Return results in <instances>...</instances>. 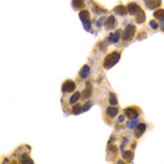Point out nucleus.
<instances>
[{
	"label": "nucleus",
	"instance_id": "obj_19",
	"mask_svg": "<svg viewBox=\"0 0 164 164\" xmlns=\"http://www.w3.org/2000/svg\"><path fill=\"white\" fill-rule=\"evenodd\" d=\"M83 112V105H80V104H73V108H72V114H80Z\"/></svg>",
	"mask_w": 164,
	"mask_h": 164
},
{
	"label": "nucleus",
	"instance_id": "obj_5",
	"mask_svg": "<svg viewBox=\"0 0 164 164\" xmlns=\"http://www.w3.org/2000/svg\"><path fill=\"white\" fill-rule=\"evenodd\" d=\"M62 91L63 93H74L76 91V83L73 80H66L62 84Z\"/></svg>",
	"mask_w": 164,
	"mask_h": 164
},
{
	"label": "nucleus",
	"instance_id": "obj_6",
	"mask_svg": "<svg viewBox=\"0 0 164 164\" xmlns=\"http://www.w3.org/2000/svg\"><path fill=\"white\" fill-rule=\"evenodd\" d=\"M116 24H118V21H116V18L114 17V15H109V17H107L105 20H104V27L108 31L114 30V28L116 27Z\"/></svg>",
	"mask_w": 164,
	"mask_h": 164
},
{
	"label": "nucleus",
	"instance_id": "obj_18",
	"mask_svg": "<svg viewBox=\"0 0 164 164\" xmlns=\"http://www.w3.org/2000/svg\"><path fill=\"white\" fill-rule=\"evenodd\" d=\"M153 17H154L156 20H164V10L157 9L154 13H153Z\"/></svg>",
	"mask_w": 164,
	"mask_h": 164
},
{
	"label": "nucleus",
	"instance_id": "obj_8",
	"mask_svg": "<svg viewBox=\"0 0 164 164\" xmlns=\"http://www.w3.org/2000/svg\"><path fill=\"white\" fill-rule=\"evenodd\" d=\"M126 7H128V13H129V14H133V15H136L137 13L142 10L139 4L135 3V2H131L129 4H126Z\"/></svg>",
	"mask_w": 164,
	"mask_h": 164
},
{
	"label": "nucleus",
	"instance_id": "obj_2",
	"mask_svg": "<svg viewBox=\"0 0 164 164\" xmlns=\"http://www.w3.org/2000/svg\"><path fill=\"white\" fill-rule=\"evenodd\" d=\"M136 34V27L133 24H129L125 27L124 32H122V41L124 42H128V41H131L133 38V35Z\"/></svg>",
	"mask_w": 164,
	"mask_h": 164
},
{
	"label": "nucleus",
	"instance_id": "obj_12",
	"mask_svg": "<svg viewBox=\"0 0 164 164\" xmlns=\"http://www.w3.org/2000/svg\"><path fill=\"white\" fill-rule=\"evenodd\" d=\"M114 11H115V14L126 15V14H128V7L124 6V4H118V6L114 7Z\"/></svg>",
	"mask_w": 164,
	"mask_h": 164
},
{
	"label": "nucleus",
	"instance_id": "obj_20",
	"mask_svg": "<svg viewBox=\"0 0 164 164\" xmlns=\"http://www.w3.org/2000/svg\"><path fill=\"white\" fill-rule=\"evenodd\" d=\"M122 157L125 158V161H128V163H129V161H132V160H133V152H131V150H128V152H125L124 154H122Z\"/></svg>",
	"mask_w": 164,
	"mask_h": 164
},
{
	"label": "nucleus",
	"instance_id": "obj_3",
	"mask_svg": "<svg viewBox=\"0 0 164 164\" xmlns=\"http://www.w3.org/2000/svg\"><path fill=\"white\" fill-rule=\"evenodd\" d=\"M124 114H125V116L129 118V119L137 118L139 114H140V108L137 105H129V107H126V108L124 109Z\"/></svg>",
	"mask_w": 164,
	"mask_h": 164
},
{
	"label": "nucleus",
	"instance_id": "obj_16",
	"mask_svg": "<svg viewBox=\"0 0 164 164\" xmlns=\"http://www.w3.org/2000/svg\"><path fill=\"white\" fill-rule=\"evenodd\" d=\"M119 36H121V32H119V31H115L114 34H111V35L108 36V40L111 41V44H116L119 41Z\"/></svg>",
	"mask_w": 164,
	"mask_h": 164
},
{
	"label": "nucleus",
	"instance_id": "obj_24",
	"mask_svg": "<svg viewBox=\"0 0 164 164\" xmlns=\"http://www.w3.org/2000/svg\"><path fill=\"white\" fill-rule=\"evenodd\" d=\"M125 118H126V116H125V114H124V115H119V116H118V124H124V122H125Z\"/></svg>",
	"mask_w": 164,
	"mask_h": 164
},
{
	"label": "nucleus",
	"instance_id": "obj_4",
	"mask_svg": "<svg viewBox=\"0 0 164 164\" xmlns=\"http://www.w3.org/2000/svg\"><path fill=\"white\" fill-rule=\"evenodd\" d=\"M119 114V109L116 105H109L105 109V114H104V118L107 119V122H109V119H112L114 116H116Z\"/></svg>",
	"mask_w": 164,
	"mask_h": 164
},
{
	"label": "nucleus",
	"instance_id": "obj_14",
	"mask_svg": "<svg viewBox=\"0 0 164 164\" xmlns=\"http://www.w3.org/2000/svg\"><path fill=\"white\" fill-rule=\"evenodd\" d=\"M80 98H82V93H79V91H74V93H73V95L69 98V104H72V105H73V104H76L77 101L80 100Z\"/></svg>",
	"mask_w": 164,
	"mask_h": 164
},
{
	"label": "nucleus",
	"instance_id": "obj_10",
	"mask_svg": "<svg viewBox=\"0 0 164 164\" xmlns=\"http://www.w3.org/2000/svg\"><path fill=\"white\" fill-rule=\"evenodd\" d=\"M145 4L147 9L154 10V9H158V7L161 6V0H145Z\"/></svg>",
	"mask_w": 164,
	"mask_h": 164
},
{
	"label": "nucleus",
	"instance_id": "obj_7",
	"mask_svg": "<svg viewBox=\"0 0 164 164\" xmlns=\"http://www.w3.org/2000/svg\"><path fill=\"white\" fill-rule=\"evenodd\" d=\"M146 129H147V125H146L145 122H139L137 126L135 128V137H136V139H137V137H140L146 132Z\"/></svg>",
	"mask_w": 164,
	"mask_h": 164
},
{
	"label": "nucleus",
	"instance_id": "obj_15",
	"mask_svg": "<svg viewBox=\"0 0 164 164\" xmlns=\"http://www.w3.org/2000/svg\"><path fill=\"white\" fill-rule=\"evenodd\" d=\"M72 4H73V7H74V9H79V10H83L86 7L84 0H73Z\"/></svg>",
	"mask_w": 164,
	"mask_h": 164
},
{
	"label": "nucleus",
	"instance_id": "obj_11",
	"mask_svg": "<svg viewBox=\"0 0 164 164\" xmlns=\"http://www.w3.org/2000/svg\"><path fill=\"white\" fill-rule=\"evenodd\" d=\"M88 76H90V66H88V65H84L79 72V77L82 80H86V79H88Z\"/></svg>",
	"mask_w": 164,
	"mask_h": 164
},
{
	"label": "nucleus",
	"instance_id": "obj_17",
	"mask_svg": "<svg viewBox=\"0 0 164 164\" xmlns=\"http://www.w3.org/2000/svg\"><path fill=\"white\" fill-rule=\"evenodd\" d=\"M135 17H136V23H137V24H142V23H145V20H146V14H145V11H143V10H140V11L137 13Z\"/></svg>",
	"mask_w": 164,
	"mask_h": 164
},
{
	"label": "nucleus",
	"instance_id": "obj_1",
	"mask_svg": "<svg viewBox=\"0 0 164 164\" xmlns=\"http://www.w3.org/2000/svg\"><path fill=\"white\" fill-rule=\"evenodd\" d=\"M121 53L122 52L121 51H114V52H111V53H108L104 58V61H103V67L104 69H111V67H114L116 63H118V61L121 59Z\"/></svg>",
	"mask_w": 164,
	"mask_h": 164
},
{
	"label": "nucleus",
	"instance_id": "obj_22",
	"mask_svg": "<svg viewBox=\"0 0 164 164\" xmlns=\"http://www.w3.org/2000/svg\"><path fill=\"white\" fill-rule=\"evenodd\" d=\"M93 4H94V11L95 13H105L107 11V9H104L103 6H98L97 3H93Z\"/></svg>",
	"mask_w": 164,
	"mask_h": 164
},
{
	"label": "nucleus",
	"instance_id": "obj_25",
	"mask_svg": "<svg viewBox=\"0 0 164 164\" xmlns=\"http://www.w3.org/2000/svg\"><path fill=\"white\" fill-rule=\"evenodd\" d=\"M150 25H152V28H154V30H157V28H158V24L156 21H152V23H150Z\"/></svg>",
	"mask_w": 164,
	"mask_h": 164
},
{
	"label": "nucleus",
	"instance_id": "obj_23",
	"mask_svg": "<svg viewBox=\"0 0 164 164\" xmlns=\"http://www.w3.org/2000/svg\"><path fill=\"white\" fill-rule=\"evenodd\" d=\"M91 105H93V103H91V101H87V103L83 105V111H87L88 108H91Z\"/></svg>",
	"mask_w": 164,
	"mask_h": 164
},
{
	"label": "nucleus",
	"instance_id": "obj_9",
	"mask_svg": "<svg viewBox=\"0 0 164 164\" xmlns=\"http://www.w3.org/2000/svg\"><path fill=\"white\" fill-rule=\"evenodd\" d=\"M91 94H93V84H91V83H87L86 87H84V90L82 91V98L88 100V98L91 97Z\"/></svg>",
	"mask_w": 164,
	"mask_h": 164
},
{
	"label": "nucleus",
	"instance_id": "obj_13",
	"mask_svg": "<svg viewBox=\"0 0 164 164\" xmlns=\"http://www.w3.org/2000/svg\"><path fill=\"white\" fill-rule=\"evenodd\" d=\"M79 17H80V20H82L83 23H86V21H90V11H88L87 9H83V10H80V13H79Z\"/></svg>",
	"mask_w": 164,
	"mask_h": 164
},
{
	"label": "nucleus",
	"instance_id": "obj_21",
	"mask_svg": "<svg viewBox=\"0 0 164 164\" xmlns=\"http://www.w3.org/2000/svg\"><path fill=\"white\" fill-rule=\"evenodd\" d=\"M109 105H118V100H116V95L114 94V93H109Z\"/></svg>",
	"mask_w": 164,
	"mask_h": 164
}]
</instances>
